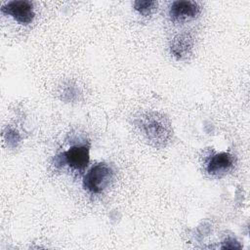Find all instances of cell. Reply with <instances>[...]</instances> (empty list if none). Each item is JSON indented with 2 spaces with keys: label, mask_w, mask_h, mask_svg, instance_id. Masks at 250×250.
<instances>
[{
  "label": "cell",
  "mask_w": 250,
  "mask_h": 250,
  "mask_svg": "<svg viewBox=\"0 0 250 250\" xmlns=\"http://www.w3.org/2000/svg\"><path fill=\"white\" fill-rule=\"evenodd\" d=\"M1 12L11 16L21 24L30 23L35 16L33 4L27 0L9 1L1 7Z\"/></svg>",
  "instance_id": "277c9868"
},
{
  "label": "cell",
  "mask_w": 250,
  "mask_h": 250,
  "mask_svg": "<svg viewBox=\"0 0 250 250\" xmlns=\"http://www.w3.org/2000/svg\"><path fill=\"white\" fill-rule=\"evenodd\" d=\"M157 3L155 1L146 0V1H135L134 2V8L136 11H138L143 16H148L152 10L155 9V6Z\"/></svg>",
  "instance_id": "ba28073f"
},
{
  "label": "cell",
  "mask_w": 250,
  "mask_h": 250,
  "mask_svg": "<svg viewBox=\"0 0 250 250\" xmlns=\"http://www.w3.org/2000/svg\"><path fill=\"white\" fill-rule=\"evenodd\" d=\"M233 156L226 151L212 155L207 163V172L214 177H222L229 172L233 167Z\"/></svg>",
  "instance_id": "52a82bcc"
},
{
  "label": "cell",
  "mask_w": 250,
  "mask_h": 250,
  "mask_svg": "<svg viewBox=\"0 0 250 250\" xmlns=\"http://www.w3.org/2000/svg\"><path fill=\"white\" fill-rule=\"evenodd\" d=\"M201 12V7L195 1H174L169 7V16L174 22H183L196 18Z\"/></svg>",
  "instance_id": "5b68a950"
},
{
  "label": "cell",
  "mask_w": 250,
  "mask_h": 250,
  "mask_svg": "<svg viewBox=\"0 0 250 250\" xmlns=\"http://www.w3.org/2000/svg\"><path fill=\"white\" fill-rule=\"evenodd\" d=\"M90 162V148L86 145H74L67 150L55 156L54 165L58 168L67 166L73 171L82 173Z\"/></svg>",
  "instance_id": "3957f363"
},
{
  "label": "cell",
  "mask_w": 250,
  "mask_h": 250,
  "mask_svg": "<svg viewBox=\"0 0 250 250\" xmlns=\"http://www.w3.org/2000/svg\"><path fill=\"white\" fill-rule=\"evenodd\" d=\"M194 48V39L190 33L177 34L170 42V52L178 61L188 59Z\"/></svg>",
  "instance_id": "8992f818"
},
{
  "label": "cell",
  "mask_w": 250,
  "mask_h": 250,
  "mask_svg": "<svg viewBox=\"0 0 250 250\" xmlns=\"http://www.w3.org/2000/svg\"><path fill=\"white\" fill-rule=\"evenodd\" d=\"M5 140L8 142V145L11 146H17V145L21 142V135L15 129H8L4 133Z\"/></svg>",
  "instance_id": "9c48e42d"
},
{
  "label": "cell",
  "mask_w": 250,
  "mask_h": 250,
  "mask_svg": "<svg viewBox=\"0 0 250 250\" xmlns=\"http://www.w3.org/2000/svg\"><path fill=\"white\" fill-rule=\"evenodd\" d=\"M114 170L105 162L95 164L83 177V188L93 194L106 189L114 179Z\"/></svg>",
  "instance_id": "7a4b0ae2"
},
{
  "label": "cell",
  "mask_w": 250,
  "mask_h": 250,
  "mask_svg": "<svg viewBox=\"0 0 250 250\" xmlns=\"http://www.w3.org/2000/svg\"><path fill=\"white\" fill-rule=\"evenodd\" d=\"M137 126L150 145L165 146L172 139L173 129L169 118L157 111L142 114L137 119Z\"/></svg>",
  "instance_id": "6da1fadb"
},
{
  "label": "cell",
  "mask_w": 250,
  "mask_h": 250,
  "mask_svg": "<svg viewBox=\"0 0 250 250\" xmlns=\"http://www.w3.org/2000/svg\"><path fill=\"white\" fill-rule=\"evenodd\" d=\"M62 99L66 102H73L78 98V91L74 86L68 85L62 90Z\"/></svg>",
  "instance_id": "30bf717a"
}]
</instances>
